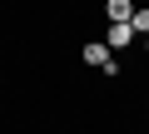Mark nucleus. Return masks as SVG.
I'll return each instance as SVG.
<instances>
[{"label": "nucleus", "mask_w": 149, "mask_h": 134, "mask_svg": "<svg viewBox=\"0 0 149 134\" xmlns=\"http://www.w3.org/2000/svg\"><path fill=\"white\" fill-rule=\"evenodd\" d=\"M139 35H134V25L129 20H109V50H129Z\"/></svg>", "instance_id": "1"}, {"label": "nucleus", "mask_w": 149, "mask_h": 134, "mask_svg": "<svg viewBox=\"0 0 149 134\" xmlns=\"http://www.w3.org/2000/svg\"><path fill=\"white\" fill-rule=\"evenodd\" d=\"M134 15V0H104V20H129Z\"/></svg>", "instance_id": "3"}, {"label": "nucleus", "mask_w": 149, "mask_h": 134, "mask_svg": "<svg viewBox=\"0 0 149 134\" xmlns=\"http://www.w3.org/2000/svg\"><path fill=\"white\" fill-rule=\"evenodd\" d=\"M144 50H149V35H144Z\"/></svg>", "instance_id": "5"}, {"label": "nucleus", "mask_w": 149, "mask_h": 134, "mask_svg": "<svg viewBox=\"0 0 149 134\" xmlns=\"http://www.w3.org/2000/svg\"><path fill=\"white\" fill-rule=\"evenodd\" d=\"M129 25H134V35H149V10H134Z\"/></svg>", "instance_id": "4"}, {"label": "nucleus", "mask_w": 149, "mask_h": 134, "mask_svg": "<svg viewBox=\"0 0 149 134\" xmlns=\"http://www.w3.org/2000/svg\"><path fill=\"white\" fill-rule=\"evenodd\" d=\"M80 55H85V65H95V70H104V65H109V60H114V55H109V45H104V40H90V45H85V50H80Z\"/></svg>", "instance_id": "2"}]
</instances>
